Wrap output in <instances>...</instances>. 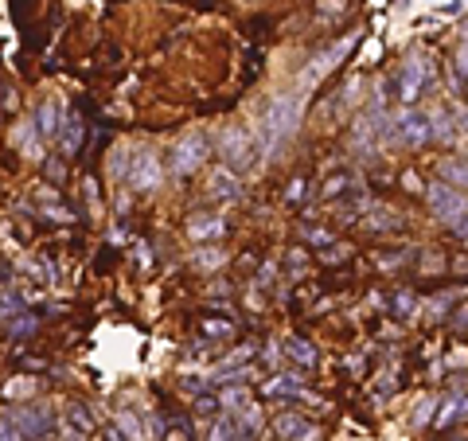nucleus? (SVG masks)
Masks as SVG:
<instances>
[{"instance_id": "f257e3e1", "label": "nucleus", "mask_w": 468, "mask_h": 441, "mask_svg": "<svg viewBox=\"0 0 468 441\" xmlns=\"http://www.w3.org/2000/svg\"><path fill=\"white\" fill-rule=\"evenodd\" d=\"M297 121H300V94H278L273 98L270 110H265V121H262V148L265 153H273L281 141H289Z\"/></svg>"}, {"instance_id": "4c0bfd02", "label": "nucleus", "mask_w": 468, "mask_h": 441, "mask_svg": "<svg viewBox=\"0 0 468 441\" xmlns=\"http://www.w3.org/2000/svg\"><path fill=\"white\" fill-rule=\"evenodd\" d=\"M457 121H461V126L468 129V110H461V118H457Z\"/></svg>"}, {"instance_id": "7ed1b4c3", "label": "nucleus", "mask_w": 468, "mask_h": 441, "mask_svg": "<svg viewBox=\"0 0 468 441\" xmlns=\"http://www.w3.org/2000/svg\"><path fill=\"white\" fill-rule=\"evenodd\" d=\"M8 418L16 422V430L24 434V441H47L55 434V414L47 406H12Z\"/></svg>"}, {"instance_id": "423d86ee", "label": "nucleus", "mask_w": 468, "mask_h": 441, "mask_svg": "<svg viewBox=\"0 0 468 441\" xmlns=\"http://www.w3.org/2000/svg\"><path fill=\"white\" fill-rule=\"evenodd\" d=\"M125 180H129L133 191H156V188H161L164 168H161V161H156V153L141 148V153L129 161V168H125Z\"/></svg>"}, {"instance_id": "58836bf2", "label": "nucleus", "mask_w": 468, "mask_h": 441, "mask_svg": "<svg viewBox=\"0 0 468 441\" xmlns=\"http://www.w3.org/2000/svg\"><path fill=\"white\" fill-rule=\"evenodd\" d=\"M464 94H468V78H464Z\"/></svg>"}, {"instance_id": "bb28decb", "label": "nucleus", "mask_w": 468, "mask_h": 441, "mask_svg": "<svg viewBox=\"0 0 468 441\" xmlns=\"http://www.w3.org/2000/svg\"><path fill=\"white\" fill-rule=\"evenodd\" d=\"M347 184H351V176H347V172H340V176L324 180V191H328V196H340V191H344Z\"/></svg>"}, {"instance_id": "393cba45", "label": "nucleus", "mask_w": 468, "mask_h": 441, "mask_svg": "<svg viewBox=\"0 0 468 441\" xmlns=\"http://www.w3.org/2000/svg\"><path fill=\"white\" fill-rule=\"evenodd\" d=\"M24 313V301L16 293H0V316H20Z\"/></svg>"}, {"instance_id": "4468645a", "label": "nucleus", "mask_w": 468, "mask_h": 441, "mask_svg": "<svg viewBox=\"0 0 468 441\" xmlns=\"http://www.w3.org/2000/svg\"><path fill=\"white\" fill-rule=\"evenodd\" d=\"M58 148H63V156H74L82 148V121L78 118H66L58 126Z\"/></svg>"}, {"instance_id": "c85d7f7f", "label": "nucleus", "mask_w": 468, "mask_h": 441, "mask_svg": "<svg viewBox=\"0 0 468 441\" xmlns=\"http://www.w3.org/2000/svg\"><path fill=\"white\" fill-rule=\"evenodd\" d=\"M395 309H398V313L406 316L410 309H414V297H410V293H398V297H395Z\"/></svg>"}, {"instance_id": "dca6fc26", "label": "nucleus", "mask_w": 468, "mask_h": 441, "mask_svg": "<svg viewBox=\"0 0 468 441\" xmlns=\"http://www.w3.org/2000/svg\"><path fill=\"white\" fill-rule=\"evenodd\" d=\"M437 172H441V180H445V184L468 188V161H441Z\"/></svg>"}, {"instance_id": "9d476101", "label": "nucleus", "mask_w": 468, "mask_h": 441, "mask_svg": "<svg viewBox=\"0 0 468 441\" xmlns=\"http://www.w3.org/2000/svg\"><path fill=\"white\" fill-rule=\"evenodd\" d=\"M223 230H227V223H223L219 215H191V219H188V235L195 238V243L223 238Z\"/></svg>"}, {"instance_id": "7c9ffc66", "label": "nucleus", "mask_w": 468, "mask_h": 441, "mask_svg": "<svg viewBox=\"0 0 468 441\" xmlns=\"http://www.w3.org/2000/svg\"><path fill=\"white\" fill-rule=\"evenodd\" d=\"M203 332H211V336H227V332H230V324H203Z\"/></svg>"}, {"instance_id": "b1692460", "label": "nucleus", "mask_w": 468, "mask_h": 441, "mask_svg": "<svg viewBox=\"0 0 468 441\" xmlns=\"http://www.w3.org/2000/svg\"><path fill=\"white\" fill-rule=\"evenodd\" d=\"M31 332H36V316H31V313H20V320H12V336L24 340V336H31Z\"/></svg>"}, {"instance_id": "ddd939ff", "label": "nucleus", "mask_w": 468, "mask_h": 441, "mask_svg": "<svg viewBox=\"0 0 468 441\" xmlns=\"http://www.w3.org/2000/svg\"><path fill=\"white\" fill-rule=\"evenodd\" d=\"M211 441H250V430L242 426L238 414H230V418H219V422H215Z\"/></svg>"}, {"instance_id": "4be33fe9", "label": "nucleus", "mask_w": 468, "mask_h": 441, "mask_svg": "<svg viewBox=\"0 0 468 441\" xmlns=\"http://www.w3.org/2000/svg\"><path fill=\"white\" fill-rule=\"evenodd\" d=\"M453 74H457V82H464V78H468V39L453 51Z\"/></svg>"}, {"instance_id": "c9c22d12", "label": "nucleus", "mask_w": 468, "mask_h": 441, "mask_svg": "<svg viewBox=\"0 0 468 441\" xmlns=\"http://www.w3.org/2000/svg\"><path fill=\"white\" fill-rule=\"evenodd\" d=\"M215 262H223V254H215V250L211 254H199V265H215Z\"/></svg>"}, {"instance_id": "72a5a7b5", "label": "nucleus", "mask_w": 468, "mask_h": 441, "mask_svg": "<svg viewBox=\"0 0 468 441\" xmlns=\"http://www.w3.org/2000/svg\"><path fill=\"white\" fill-rule=\"evenodd\" d=\"M453 235L468 238V215H464V219H453Z\"/></svg>"}, {"instance_id": "f704fd0d", "label": "nucleus", "mask_w": 468, "mask_h": 441, "mask_svg": "<svg viewBox=\"0 0 468 441\" xmlns=\"http://www.w3.org/2000/svg\"><path fill=\"white\" fill-rule=\"evenodd\" d=\"M300 196H305V184H300V180H292V184H289V199H292V203H297Z\"/></svg>"}, {"instance_id": "39448f33", "label": "nucleus", "mask_w": 468, "mask_h": 441, "mask_svg": "<svg viewBox=\"0 0 468 441\" xmlns=\"http://www.w3.org/2000/svg\"><path fill=\"white\" fill-rule=\"evenodd\" d=\"M433 71H429V59L425 55H410L402 63V71H398V98H402L406 106H414L417 98H422V90L429 86Z\"/></svg>"}, {"instance_id": "a878e982", "label": "nucleus", "mask_w": 468, "mask_h": 441, "mask_svg": "<svg viewBox=\"0 0 468 441\" xmlns=\"http://www.w3.org/2000/svg\"><path fill=\"white\" fill-rule=\"evenodd\" d=\"M0 441H24V434L16 430V422L8 414H0Z\"/></svg>"}, {"instance_id": "e433bc0d", "label": "nucleus", "mask_w": 468, "mask_h": 441, "mask_svg": "<svg viewBox=\"0 0 468 441\" xmlns=\"http://www.w3.org/2000/svg\"><path fill=\"white\" fill-rule=\"evenodd\" d=\"M106 441H125V434H121V426H110V430H106Z\"/></svg>"}, {"instance_id": "0eeeda50", "label": "nucleus", "mask_w": 468, "mask_h": 441, "mask_svg": "<svg viewBox=\"0 0 468 441\" xmlns=\"http://www.w3.org/2000/svg\"><path fill=\"white\" fill-rule=\"evenodd\" d=\"M219 156H223V164H227L230 172H242L258 156L254 153V137H250L246 129H227L223 141H219Z\"/></svg>"}, {"instance_id": "20e7f679", "label": "nucleus", "mask_w": 468, "mask_h": 441, "mask_svg": "<svg viewBox=\"0 0 468 441\" xmlns=\"http://www.w3.org/2000/svg\"><path fill=\"white\" fill-rule=\"evenodd\" d=\"M395 141L398 145H406V148H422L425 141H433V118L425 110H402L395 118Z\"/></svg>"}, {"instance_id": "1a4fd4ad", "label": "nucleus", "mask_w": 468, "mask_h": 441, "mask_svg": "<svg viewBox=\"0 0 468 441\" xmlns=\"http://www.w3.org/2000/svg\"><path fill=\"white\" fill-rule=\"evenodd\" d=\"M273 430H278V437H285V441H320V426H316V422H308L305 414H297V410L278 414Z\"/></svg>"}, {"instance_id": "c756f323", "label": "nucleus", "mask_w": 468, "mask_h": 441, "mask_svg": "<svg viewBox=\"0 0 468 441\" xmlns=\"http://www.w3.org/2000/svg\"><path fill=\"white\" fill-rule=\"evenodd\" d=\"M457 12H464V0H453V4H441L437 8V16H457Z\"/></svg>"}, {"instance_id": "f8f14e48", "label": "nucleus", "mask_w": 468, "mask_h": 441, "mask_svg": "<svg viewBox=\"0 0 468 441\" xmlns=\"http://www.w3.org/2000/svg\"><path fill=\"white\" fill-rule=\"evenodd\" d=\"M211 196L215 199H242V184H238V172H230L223 164L219 172L211 176Z\"/></svg>"}, {"instance_id": "a211bd4d", "label": "nucleus", "mask_w": 468, "mask_h": 441, "mask_svg": "<svg viewBox=\"0 0 468 441\" xmlns=\"http://www.w3.org/2000/svg\"><path fill=\"white\" fill-rule=\"evenodd\" d=\"M12 141L31 156V161H39V133H36V126H20V129L12 133Z\"/></svg>"}, {"instance_id": "9b49d317", "label": "nucleus", "mask_w": 468, "mask_h": 441, "mask_svg": "<svg viewBox=\"0 0 468 441\" xmlns=\"http://www.w3.org/2000/svg\"><path fill=\"white\" fill-rule=\"evenodd\" d=\"M36 133L39 137H47V141H55L58 137V126H63V113H58V106L55 102H39V110H36Z\"/></svg>"}, {"instance_id": "2eb2a0df", "label": "nucleus", "mask_w": 468, "mask_h": 441, "mask_svg": "<svg viewBox=\"0 0 468 441\" xmlns=\"http://www.w3.org/2000/svg\"><path fill=\"white\" fill-rule=\"evenodd\" d=\"M285 355L292 363H300V368H316V348L308 344V340H300V336L285 340Z\"/></svg>"}, {"instance_id": "2f4dec72", "label": "nucleus", "mask_w": 468, "mask_h": 441, "mask_svg": "<svg viewBox=\"0 0 468 441\" xmlns=\"http://www.w3.org/2000/svg\"><path fill=\"white\" fill-rule=\"evenodd\" d=\"M215 406H219V402H215V398H195V410H199V414H211Z\"/></svg>"}, {"instance_id": "412c9836", "label": "nucleus", "mask_w": 468, "mask_h": 441, "mask_svg": "<svg viewBox=\"0 0 468 441\" xmlns=\"http://www.w3.org/2000/svg\"><path fill=\"white\" fill-rule=\"evenodd\" d=\"M117 426H121V434L129 441H145V430H141V422L133 414H117Z\"/></svg>"}, {"instance_id": "5701e85b", "label": "nucleus", "mask_w": 468, "mask_h": 441, "mask_svg": "<svg viewBox=\"0 0 468 441\" xmlns=\"http://www.w3.org/2000/svg\"><path fill=\"white\" fill-rule=\"evenodd\" d=\"M453 133H457V126H453L449 113H437V118H433V137H437V141H449Z\"/></svg>"}, {"instance_id": "6ab92c4d", "label": "nucleus", "mask_w": 468, "mask_h": 441, "mask_svg": "<svg viewBox=\"0 0 468 441\" xmlns=\"http://www.w3.org/2000/svg\"><path fill=\"white\" fill-rule=\"evenodd\" d=\"M265 395H300V379L297 375H281L265 382Z\"/></svg>"}, {"instance_id": "aec40b11", "label": "nucleus", "mask_w": 468, "mask_h": 441, "mask_svg": "<svg viewBox=\"0 0 468 441\" xmlns=\"http://www.w3.org/2000/svg\"><path fill=\"white\" fill-rule=\"evenodd\" d=\"M223 402V410H230V414H242L250 406V398H246V390H227V395L219 398Z\"/></svg>"}, {"instance_id": "f03ea898", "label": "nucleus", "mask_w": 468, "mask_h": 441, "mask_svg": "<svg viewBox=\"0 0 468 441\" xmlns=\"http://www.w3.org/2000/svg\"><path fill=\"white\" fill-rule=\"evenodd\" d=\"M207 153H211L207 137H199V133H188V137H180V141L172 145V153H168V168H172V176H188V172L203 168Z\"/></svg>"}, {"instance_id": "473e14b6", "label": "nucleus", "mask_w": 468, "mask_h": 441, "mask_svg": "<svg viewBox=\"0 0 468 441\" xmlns=\"http://www.w3.org/2000/svg\"><path fill=\"white\" fill-rule=\"evenodd\" d=\"M8 395H31V382H8Z\"/></svg>"}, {"instance_id": "f3484780", "label": "nucleus", "mask_w": 468, "mask_h": 441, "mask_svg": "<svg viewBox=\"0 0 468 441\" xmlns=\"http://www.w3.org/2000/svg\"><path fill=\"white\" fill-rule=\"evenodd\" d=\"M66 426H71L78 437H86L90 430H94V414H90L86 406H66Z\"/></svg>"}, {"instance_id": "cd10ccee", "label": "nucleus", "mask_w": 468, "mask_h": 441, "mask_svg": "<svg viewBox=\"0 0 468 441\" xmlns=\"http://www.w3.org/2000/svg\"><path fill=\"white\" fill-rule=\"evenodd\" d=\"M429 406H433V398H422V402H417V410H414V422H429V418H433Z\"/></svg>"}, {"instance_id": "6e6552de", "label": "nucleus", "mask_w": 468, "mask_h": 441, "mask_svg": "<svg viewBox=\"0 0 468 441\" xmlns=\"http://www.w3.org/2000/svg\"><path fill=\"white\" fill-rule=\"evenodd\" d=\"M425 203H429V211L437 215V219H445V223L461 219L464 207H468L461 191H453V184H445V180H437V184L425 188Z\"/></svg>"}]
</instances>
